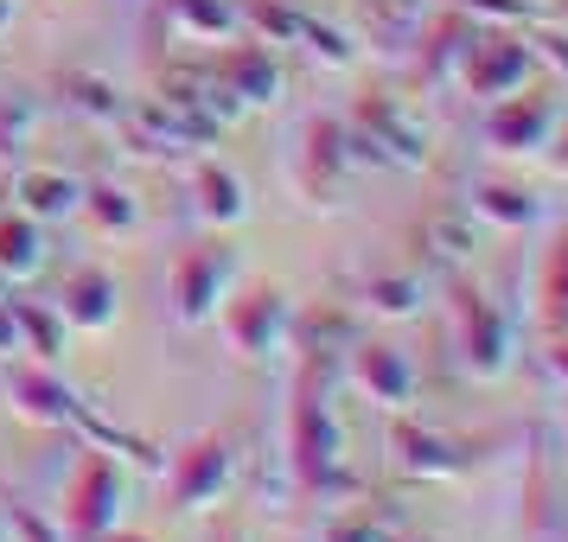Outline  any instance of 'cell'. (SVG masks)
I'll list each match as a JSON object with an SVG mask.
<instances>
[{
  "instance_id": "1",
  "label": "cell",
  "mask_w": 568,
  "mask_h": 542,
  "mask_svg": "<svg viewBox=\"0 0 568 542\" xmlns=\"http://www.w3.org/2000/svg\"><path fill=\"white\" fill-rule=\"evenodd\" d=\"M287 466H294V485L307 491V498L352 491L345 421H338V402H333V370L313 351H301V377H294V402H287Z\"/></svg>"
},
{
  "instance_id": "2",
  "label": "cell",
  "mask_w": 568,
  "mask_h": 542,
  "mask_svg": "<svg viewBox=\"0 0 568 542\" xmlns=\"http://www.w3.org/2000/svg\"><path fill=\"white\" fill-rule=\"evenodd\" d=\"M345 129L358 134V147H364L371 166L422 173V166L435 160V134H428V122H422L403 96H389V90H364V96H352Z\"/></svg>"
},
{
  "instance_id": "3",
  "label": "cell",
  "mask_w": 568,
  "mask_h": 542,
  "mask_svg": "<svg viewBox=\"0 0 568 542\" xmlns=\"http://www.w3.org/2000/svg\"><path fill=\"white\" fill-rule=\"evenodd\" d=\"M454 358L473 384H505L517 364V326L486 287L454 282Z\"/></svg>"
},
{
  "instance_id": "4",
  "label": "cell",
  "mask_w": 568,
  "mask_h": 542,
  "mask_svg": "<svg viewBox=\"0 0 568 542\" xmlns=\"http://www.w3.org/2000/svg\"><path fill=\"white\" fill-rule=\"evenodd\" d=\"M217 333H224V345H231L236 358H275L294 338V300L275 282L231 287L224 307H217Z\"/></svg>"
},
{
  "instance_id": "5",
  "label": "cell",
  "mask_w": 568,
  "mask_h": 542,
  "mask_svg": "<svg viewBox=\"0 0 568 542\" xmlns=\"http://www.w3.org/2000/svg\"><path fill=\"white\" fill-rule=\"evenodd\" d=\"M236 485V440L231 434H192L173 453V472H166V511L173 517H199L217 511Z\"/></svg>"
},
{
  "instance_id": "6",
  "label": "cell",
  "mask_w": 568,
  "mask_h": 542,
  "mask_svg": "<svg viewBox=\"0 0 568 542\" xmlns=\"http://www.w3.org/2000/svg\"><path fill=\"white\" fill-rule=\"evenodd\" d=\"M122 504H129V479H122L115 453L90 447L78 460V472H71V485H64V517H58V523H64L71 542H97V536L115 530Z\"/></svg>"
},
{
  "instance_id": "7",
  "label": "cell",
  "mask_w": 568,
  "mask_h": 542,
  "mask_svg": "<svg viewBox=\"0 0 568 542\" xmlns=\"http://www.w3.org/2000/svg\"><path fill=\"white\" fill-rule=\"evenodd\" d=\"M231 287H236V249L224 243V231H217L211 243H192V249L173 262V282H166L173 319H180V326H211Z\"/></svg>"
},
{
  "instance_id": "8",
  "label": "cell",
  "mask_w": 568,
  "mask_h": 542,
  "mask_svg": "<svg viewBox=\"0 0 568 542\" xmlns=\"http://www.w3.org/2000/svg\"><path fill=\"white\" fill-rule=\"evenodd\" d=\"M562 90H511V96H491L486 109V147L491 154H542L549 141H556V129H562Z\"/></svg>"
},
{
  "instance_id": "9",
  "label": "cell",
  "mask_w": 568,
  "mask_h": 542,
  "mask_svg": "<svg viewBox=\"0 0 568 542\" xmlns=\"http://www.w3.org/2000/svg\"><path fill=\"white\" fill-rule=\"evenodd\" d=\"M115 129L129 134L134 154L148 160H180V154H199L211 147L224 129H211L205 115H192V109L166 103V96H141V103H122V122Z\"/></svg>"
},
{
  "instance_id": "10",
  "label": "cell",
  "mask_w": 568,
  "mask_h": 542,
  "mask_svg": "<svg viewBox=\"0 0 568 542\" xmlns=\"http://www.w3.org/2000/svg\"><path fill=\"white\" fill-rule=\"evenodd\" d=\"M345 377L358 389L371 409L384 415H409L415 396H422V370L403 345H389V338H358L352 351H345Z\"/></svg>"
},
{
  "instance_id": "11",
  "label": "cell",
  "mask_w": 568,
  "mask_h": 542,
  "mask_svg": "<svg viewBox=\"0 0 568 542\" xmlns=\"http://www.w3.org/2000/svg\"><path fill=\"white\" fill-rule=\"evenodd\" d=\"M389 466L403 472V479H422V485H435V479H460L479 466V447L460 434H440V428H422L409 415H396L389 421Z\"/></svg>"
},
{
  "instance_id": "12",
  "label": "cell",
  "mask_w": 568,
  "mask_h": 542,
  "mask_svg": "<svg viewBox=\"0 0 568 542\" xmlns=\"http://www.w3.org/2000/svg\"><path fill=\"white\" fill-rule=\"evenodd\" d=\"M530 64H537V52H530L524 27L473 32V45H466V58H460V90H466V96H479V103L511 96V90H524Z\"/></svg>"
},
{
  "instance_id": "13",
  "label": "cell",
  "mask_w": 568,
  "mask_h": 542,
  "mask_svg": "<svg viewBox=\"0 0 568 542\" xmlns=\"http://www.w3.org/2000/svg\"><path fill=\"white\" fill-rule=\"evenodd\" d=\"M211 78H217V90L231 96L243 115L250 109H275L287 96V71L282 58H275V45H262V39H231L217 58H205Z\"/></svg>"
},
{
  "instance_id": "14",
  "label": "cell",
  "mask_w": 568,
  "mask_h": 542,
  "mask_svg": "<svg viewBox=\"0 0 568 542\" xmlns=\"http://www.w3.org/2000/svg\"><path fill=\"white\" fill-rule=\"evenodd\" d=\"M7 402L32 428H78L83 415V396L58 377V364H7Z\"/></svg>"
},
{
  "instance_id": "15",
  "label": "cell",
  "mask_w": 568,
  "mask_h": 542,
  "mask_svg": "<svg viewBox=\"0 0 568 542\" xmlns=\"http://www.w3.org/2000/svg\"><path fill=\"white\" fill-rule=\"evenodd\" d=\"M358 166H371L358 147V134L345 129L338 115H313L307 147H301V180H307V192H338V180H352Z\"/></svg>"
},
{
  "instance_id": "16",
  "label": "cell",
  "mask_w": 568,
  "mask_h": 542,
  "mask_svg": "<svg viewBox=\"0 0 568 542\" xmlns=\"http://www.w3.org/2000/svg\"><path fill=\"white\" fill-rule=\"evenodd\" d=\"M58 313H64L71 333H109L122 319V282L109 268H78L58 294Z\"/></svg>"
},
{
  "instance_id": "17",
  "label": "cell",
  "mask_w": 568,
  "mask_h": 542,
  "mask_svg": "<svg viewBox=\"0 0 568 542\" xmlns=\"http://www.w3.org/2000/svg\"><path fill=\"white\" fill-rule=\"evenodd\" d=\"M13 205L39 217V224H64V217L83 211V185L71 173H58V166H20L13 173Z\"/></svg>"
},
{
  "instance_id": "18",
  "label": "cell",
  "mask_w": 568,
  "mask_h": 542,
  "mask_svg": "<svg viewBox=\"0 0 568 542\" xmlns=\"http://www.w3.org/2000/svg\"><path fill=\"white\" fill-rule=\"evenodd\" d=\"M192 211H199V224H211V231H236L250 217V192H243V180H236L231 166L199 160L192 166Z\"/></svg>"
},
{
  "instance_id": "19",
  "label": "cell",
  "mask_w": 568,
  "mask_h": 542,
  "mask_svg": "<svg viewBox=\"0 0 568 542\" xmlns=\"http://www.w3.org/2000/svg\"><path fill=\"white\" fill-rule=\"evenodd\" d=\"M39 268H45V224L27 217L20 205H0V282H7V294L27 287Z\"/></svg>"
},
{
  "instance_id": "20",
  "label": "cell",
  "mask_w": 568,
  "mask_h": 542,
  "mask_svg": "<svg viewBox=\"0 0 568 542\" xmlns=\"http://www.w3.org/2000/svg\"><path fill=\"white\" fill-rule=\"evenodd\" d=\"M7 319H13V345L27 351L32 364H64V313L45 307V300H7Z\"/></svg>"
},
{
  "instance_id": "21",
  "label": "cell",
  "mask_w": 568,
  "mask_h": 542,
  "mask_svg": "<svg viewBox=\"0 0 568 542\" xmlns=\"http://www.w3.org/2000/svg\"><path fill=\"white\" fill-rule=\"evenodd\" d=\"M415 243H422V256L447 262V268H466V262L479 256V224H473V211L440 205L415 224Z\"/></svg>"
},
{
  "instance_id": "22",
  "label": "cell",
  "mask_w": 568,
  "mask_h": 542,
  "mask_svg": "<svg viewBox=\"0 0 568 542\" xmlns=\"http://www.w3.org/2000/svg\"><path fill=\"white\" fill-rule=\"evenodd\" d=\"M473 32H479V20H466V13H440L435 27H422L415 39H428L422 45V83H454L460 78V58H466V45H473Z\"/></svg>"
},
{
  "instance_id": "23",
  "label": "cell",
  "mask_w": 568,
  "mask_h": 542,
  "mask_svg": "<svg viewBox=\"0 0 568 542\" xmlns=\"http://www.w3.org/2000/svg\"><path fill=\"white\" fill-rule=\"evenodd\" d=\"M422 300H428L422 268H377V275H364V287H358V307L377 313V319H415Z\"/></svg>"
},
{
  "instance_id": "24",
  "label": "cell",
  "mask_w": 568,
  "mask_h": 542,
  "mask_svg": "<svg viewBox=\"0 0 568 542\" xmlns=\"http://www.w3.org/2000/svg\"><path fill=\"white\" fill-rule=\"evenodd\" d=\"M473 217H486V224H498V231H530V224H542V198L530 192V185H505V180H479L473 192Z\"/></svg>"
},
{
  "instance_id": "25",
  "label": "cell",
  "mask_w": 568,
  "mask_h": 542,
  "mask_svg": "<svg viewBox=\"0 0 568 542\" xmlns=\"http://www.w3.org/2000/svg\"><path fill=\"white\" fill-rule=\"evenodd\" d=\"M166 27L180 32V39L217 45V39H236L243 32V7L236 0H166Z\"/></svg>"
},
{
  "instance_id": "26",
  "label": "cell",
  "mask_w": 568,
  "mask_h": 542,
  "mask_svg": "<svg viewBox=\"0 0 568 542\" xmlns=\"http://www.w3.org/2000/svg\"><path fill=\"white\" fill-rule=\"evenodd\" d=\"M358 313L352 307H326V313H294V338L287 345H301L313 358H333V351H352L358 345Z\"/></svg>"
},
{
  "instance_id": "27",
  "label": "cell",
  "mask_w": 568,
  "mask_h": 542,
  "mask_svg": "<svg viewBox=\"0 0 568 542\" xmlns=\"http://www.w3.org/2000/svg\"><path fill=\"white\" fill-rule=\"evenodd\" d=\"M58 96L78 109L83 122H103V129L122 122V90H115L103 71H64V78H58Z\"/></svg>"
},
{
  "instance_id": "28",
  "label": "cell",
  "mask_w": 568,
  "mask_h": 542,
  "mask_svg": "<svg viewBox=\"0 0 568 542\" xmlns=\"http://www.w3.org/2000/svg\"><path fill=\"white\" fill-rule=\"evenodd\" d=\"M403 530V517H396V504H345L338 517H326V530H320V542H389Z\"/></svg>"
},
{
  "instance_id": "29",
  "label": "cell",
  "mask_w": 568,
  "mask_h": 542,
  "mask_svg": "<svg viewBox=\"0 0 568 542\" xmlns=\"http://www.w3.org/2000/svg\"><path fill=\"white\" fill-rule=\"evenodd\" d=\"M422 13H428V0H364V27H371V39L384 52L409 45L415 32H422Z\"/></svg>"
},
{
  "instance_id": "30",
  "label": "cell",
  "mask_w": 568,
  "mask_h": 542,
  "mask_svg": "<svg viewBox=\"0 0 568 542\" xmlns=\"http://www.w3.org/2000/svg\"><path fill=\"white\" fill-rule=\"evenodd\" d=\"M32 134H39V96L7 90L0 96V166H20L32 147Z\"/></svg>"
},
{
  "instance_id": "31",
  "label": "cell",
  "mask_w": 568,
  "mask_h": 542,
  "mask_svg": "<svg viewBox=\"0 0 568 542\" xmlns=\"http://www.w3.org/2000/svg\"><path fill=\"white\" fill-rule=\"evenodd\" d=\"M243 27H256L262 45H301L307 13H301V7H287V0H243Z\"/></svg>"
},
{
  "instance_id": "32",
  "label": "cell",
  "mask_w": 568,
  "mask_h": 542,
  "mask_svg": "<svg viewBox=\"0 0 568 542\" xmlns=\"http://www.w3.org/2000/svg\"><path fill=\"white\" fill-rule=\"evenodd\" d=\"M83 211H90L103 231H134V224H141V205H134V192H129V185H109V180L83 185Z\"/></svg>"
},
{
  "instance_id": "33",
  "label": "cell",
  "mask_w": 568,
  "mask_h": 542,
  "mask_svg": "<svg viewBox=\"0 0 568 542\" xmlns=\"http://www.w3.org/2000/svg\"><path fill=\"white\" fill-rule=\"evenodd\" d=\"M301 52H307L320 71H352V64H358V45H352L338 27L313 20V13H307V27H301Z\"/></svg>"
},
{
  "instance_id": "34",
  "label": "cell",
  "mask_w": 568,
  "mask_h": 542,
  "mask_svg": "<svg viewBox=\"0 0 568 542\" xmlns=\"http://www.w3.org/2000/svg\"><path fill=\"white\" fill-rule=\"evenodd\" d=\"M537 300H542V319H549V326H568V231L556 236V249L542 256Z\"/></svg>"
},
{
  "instance_id": "35",
  "label": "cell",
  "mask_w": 568,
  "mask_h": 542,
  "mask_svg": "<svg viewBox=\"0 0 568 542\" xmlns=\"http://www.w3.org/2000/svg\"><path fill=\"white\" fill-rule=\"evenodd\" d=\"M454 13H466V20H491V27H530V20H542L537 0H447Z\"/></svg>"
},
{
  "instance_id": "36",
  "label": "cell",
  "mask_w": 568,
  "mask_h": 542,
  "mask_svg": "<svg viewBox=\"0 0 568 542\" xmlns=\"http://www.w3.org/2000/svg\"><path fill=\"white\" fill-rule=\"evenodd\" d=\"M0 523L7 542H64V523H52L39 504H0Z\"/></svg>"
},
{
  "instance_id": "37",
  "label": "cell",
  "mask_w": 568,
  "mask_h": 542,
  "mask_svg": "<svg viewBox=\"0 0 568 542\" xmlns=\"http://www.w3.org/2000/svg\"><path fill=\"white\" fill-rule=\"evenodd\" d=\"M524 39H530V52L549 58V64L568 78V32L562 27H542V20H530V27H524Z\"/></svg>"
},
{
  "instance_id": "38",
  "label": "cell",
  "mask_w": 568,
  "mask_h": 542,
  "mask_svg": "<svg viewBox=\"0 0 568 542\" xmlns=\"http://www.w3.org/2000/svg\"><path fill=\"white\" fill-rule=\"evenodd\" d=\"M542 370H549V377H556V384L568 389V326H549V333H542Z\"/></svg>"
},
{
  "instance_id": "39",
  "label": "cell",
  "mask_w": 568,
  "mask_h": 542,
  "mask_svg": "<svg viewBox=\"0 0 568 542\" xmlns=\"http://www.w3.org/2000/svg\"><path fill=\"white\" fill-rule=\"evenodd\" d=\"M542 154H549V166H556V173L568 180V115H562V129H556V141H549Z\"/></svg>"
},
{
  "instance_id": "40",
  "label": "cell",
  "mask_w": 568,
  "mask_h": 542,
  "mask_svg": "<svg viewBox=\"0 0 568 542\" xmlns=\"http://www.w3.org/2000/svg\"><path fill=\"white\" fill-rule=\"evenodd\" d=\"M211 542H250V536H243V523H217V536Z\"/></svg>"
},
{
  "instance_id": "41",
  "label": "cell",
  "mask_w": 568,
  "mask_h": 542,
  "mask_svg": "<svg viewBox=\"0 0 568 542\" xmlns=\"http://www.w3.org/2000/svg\"><path fill=\"white\" fill-rule=\"evenodd\" d=\"M97 542H154V536H141V530H109V536H97Z\"/></svg>"
},
{
  "instance_id": "42",
  "label": "cell",
  "mask_w": 568,
  "mask_h": 542,
  "mask_svg": "<svg viewBox=\"0 0 568 542\" xmlns=\"http://www.w3.org/2000/svg\"><path fill=\"white\" fill-rule=\"evenodd\" d=\"M13 13H20V7H13V0H0V32L13 27Z\"/></svg>"
},
{
  "instance_id": "43",
  "label": "cell",
  "mask_w": 568,
  "mask_h": 542,
  "mask_svg": "<svg viewBox=\"0 0 568 542\" xmlns=\"http://www.w3.org/2000/svg\"><path fill=\"white\" fill-rule=\"evenodd\" d=\"M389 542H435V536H415V530H396Z\"/></svg>"
},
{
  "instance_id": "44",
  "label": "cell",
  "mask_w": 568,
  "mask_h": 542,
  "mask_svg": "<svg viewBox=\"0 0 568 542\" xmlns=\"http://www.w3.org/2000/svg\"><path fill=\"white\" fill-rule=\"evenodd\" d=\"M0 542H7V523H0Z\"/></svg>"
}]
</instances>
